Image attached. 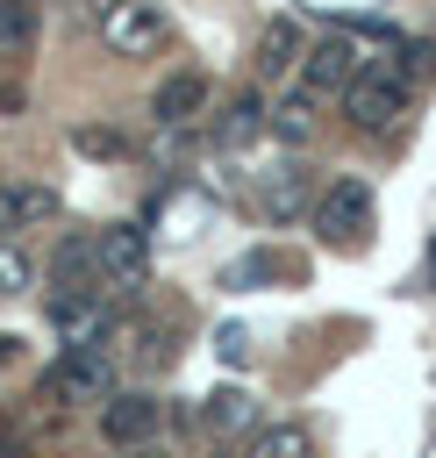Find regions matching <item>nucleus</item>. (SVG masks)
<instances>
[{
  "label": "nucleus",
  "mask_w": 436,
  "mask_h": 458,
  "mask_svg": "<svg viewBox=\"0 0 436 458\" xmlns=\"http://www.w3.org/2000/svg\"><path fill=\"white\" fill-rule=\"evenodd\" d=\"M114 394V358L107 344H64V358L43 372V401L79 408V401H107Z\"/></svg>",
  "instance_id": "obj_2"
},
{
  "label": "nucleus",
  "mask_w": 436,
  "mask_h": 458,
  "mask_svg": "<svg viewBox=\"0 0 436 458\" xmlns=\"http://www.w3.org/2000/svg\"><path fill=\"white\" fill-rule=\"evenodd\" d=\"M71 143H79V150H93V157H114V150H122V136H107V129H79Z\"/></svg>",
  "instance_id": "obj_23"
},
{
  "label": "nucleus",
  "mask_w": 436,
  "mask_h": 458,
  "mask_svg": "<svg viewBox=\"0 0 436 458\" xmlns=\"http://www.w3.org/2000/svg\"><path fill=\"white\" fill-rule=\"evenodd\" d=\"M314 229L329 243H365V229H372V186L365 179H329L322 200H314Z\"/></svg>",
  "instance_id": "obj_7"
},
{
  "label": "nucleus",
  "mask_w": 436,
  "mask_h": 458,
  "mask_svg": "<svg viewBox=\"0 0 436 458\" xmlns=\"http://www.w3.org/2000/svg\"><path fill=\"white\" fill-rule=\"evenodd\" d=\"M157 422H164V401L157 394H143V386H114L107 401H100V437L114 444V451H143L150 437H157Z\"/></svg>",
  "instance_id": "obj_5"
},
{
  "label": "nucleus",
  "mask_w": 436,
  "mask_h": 458,
  "mask_svg": "<svg viewBox=\"0 0 436 458\" xmlns=\"http://www.w3.org/2000/svg\"><path fill=\"white\" fill-rule=\"evenodd\" d=\"M272 272H279V258H272V250H243V258L222 272V286H229V293H250V286H264Z\"/></svg>",
  "instance_id": "obj_19"
},
{
  "label": "nucleus",
  "mask_w": 436,
  "mask_h": 458,
  "mask_svg": "<svg viewBox=\"0 0 436 458\" xmlns=\"http://www.w3.org/2000/svg\"><path fill=\"white\" fill-rule=\"evenodd\" d=\"M21 286H29V250L21 243H0V301L21 293Z\"/></svg>",
  "instance_id": "obj_21"
},
{
  "label": "nucleus",
  "mask_w": 436,
  "mask_h": 458,
  "mask_svg": "<svg viewBox=\"0 0 436 458\" xmlns=\"http://www.w3.org/2000/svg\"><path fill=\"white\" fill-rule=\"evenodd\" d=\"M50 215H57L50 186H7L0 193V229H29V222H50Z\"/></svg>",
  "instance_id": "obj_14"
},
{
  "label": "nucleus",
  "mask_w": 436,
  "mask_h": 458,
  "mask_svg": "<svg viewBox=\"0 0 436 458\" xmlns=\"http://www.w3.org/2000/svg\"><path fill=\"white\" fill-rule=\"evenodd\" d=\"M214 351H222L229 365H243V358H250V329H236V322H229V329H214Z\"/></svg>",
  "instance_id": "obj_22"
},
{
  "label": "nucleus",
  "mask_w": 436,
  "mask_h": 458,
  "mask_svg": "<svg viewBox=\"0 0 436 458\" xmlns=\"http://www.w3.org/2000/svg\"><path fill=\"white\" fill-rule=\"evenodd\" d=\"M250 415H257V408H250V394H243V386H214V394L200 401V422H207L214 437H229V429H250Z\"/></svg>",
  "instance_id": "obj_16"
},
{
  "label": "nucleus",
  "mask_w": 436,
  "mask_h": 458,
  "mask_svg": "<svg viewBox=\"0 0 436 458\" xmlns=\"http://www.w3.org/2000/svg\"><path fill=\"white\" fill-rule=\"evenodd\" d=\"M93 265H100V293H129L150 279V236L136 222H114V229H93Z\"/></svg>",
  "instance_id": "obj_4"
},
{
  "label": "nucleus",
  "mask_w": 436,
  "mask_h": 458,
  "mask_svg": "<svg viewBox=\"0 0 436 458\" xmlns=\"http://www.w3.org/2000/svg\"><path fill=\"white\" fill-rule=\"evenodd\" d=\"M50 322L64 344H100L107 336V293H50Z\"/></svg>",
  "instance_id": "obj_10"
},
{
  "label": "nucleus",
  "mask_w": 436,
  "mask_h": 458,
  "mask_svg": "<svg viewBox=\"0 0 436 458\" xmlns=\"http://www.w3.org/2000/svg\"><path fill=\"white\" fill-rule=\"evenodd\" d=\"M214 150H243V143H257L264 136V93L257 86H243V93H229V107L214 114Z\"/></svg>",
  "instance_id": "obj_9"
},
{
  "label": "nucleus",
  "mask_w": 436,
  "mask_h": 458,
  "mask_svg": "<svg viewBox=\"0 0 436 458\" xmlns=\"http://www.w3.org/2000/svg\"><path fill=\"white\" fill-rule=\"evenodd\" d=\"M264 215L272 222H293V215H307V165H272L264 172Z\"/></svg>",
  "instance_id": "obj_12"
},
{
  "label": "nucleus",
  "mask_w": 436,
  "mask_h": 458,
  "mask_svg": "<svg viewBox=\"0 0 436 458\" xmlns=\"http://www.w3.org/2000/svg\"><path fill=\"white\" fill-rule=\"evenodd\" d=\"M50 286L57 293H100V265H93V236H64L50 250Z\"/></svg>",
  "instance_id": "obj_11"
},
{
  "label": "nucleus",
  "mask_w": 436,
  "mask_h": 458,
  "mask_svg": "<svg viewBox=\"0 0 436 458\" xmlns=\"http://www.w3.org/2000/svg\"><path fill=\"white\" fill-rule=\"evenodd\" d=\"M300 64V29L279 14V21H264V36H257V79H286Z\"/></svg>",
  "instance_id": "obj_13"
},
{
  "label": "nucleus",
  "mask_w": 436,
  "mask_h": 458,
  "mask_svg": "<svg viewBox=\"0 0 436 458\" xmlns=\"http://www.w3.org/2000/svg\"><path fill=\"white\" fill-rule=\"evenodd\" d=\"M314 107H322V100H307V93H293V100H279V107H264V129H272L279 143H293V150H300V143L314 136Z\"/></svg>",
  "instance_id": "obj_15"
},
{
  "label": "nucleus",
  "mask_w": 436,
  "mask_h": 458,
  "mask_svg": "<svg viewBox=\"0 0 436 458\" xmlns=\"http://www.w3.org/2000/svg\"><path fill=\"white\" fill-rule=\"evenodd\" d=\"M14 7H36V0H14Z\"/></svg>",
  "instance_id": "obj_25"
},
{
  "label": "nucleus",
  "mask_w": 436,
  "mask_h": 458,
  "mask_svg": "<svg viewBox=\"0 0 436 458\" xmlns=\"http://www.w3.org/2000/svg\"><path fill=\"white\" fill-rule=\"evenodd\" d=\"M407 100H415V79H407L393 57H365L357 79L343 86V122L365 129V136H386V129L407 114Z\"/></svg>",
  "instance_id": "obj_1"
},
{
  "label": "nucleus",
  "mask_w": 436,
  "mask_h": 458,
  "mask_svg": "<svg viewBox=\"0 0 436 458\" xmlns=\"http://www.w3.org/2000/svg\"><path fill=\"white\" fill-rule=\"evenodd\" d=\"M393 50H400V57H393V64H400V72H407V79H436V43H422V36H400V43H393Z\"/></svg>",
  "instance_id": "obj_20"
},
{
  "label": "nucleus",
  "mask_w": 436,
  "mask_h": 458,
  "mask_svg": "<svg viewBox=\"0 0 436 458\" xmlns=\"http://www.w3.org/2000/svg\"><path fill=\"white\" fill-rule=\"evenodd\" d=\"M7 358H14V336H0V365H7Z\"/></svg>",
  "instance_id": "obj_24"
},
{
  "label": "nucleus",
  "mask_w": 436,
  "mask_h": 458,
  "mask_svg": "<svg viewBox=\"0 0 436 458\" xmlns=\"http://www.w3.org/2000/svg\"><path fill=\"white\" fill-rule=\"evenodd\" d=\"M357 64H365V57H357V43L329 29L322 43H307V50H300V93H307V100H329V93L343 100V86L357 79Z\"/></svg>",
  "instance_id": "obj_6"
},
{
  "label": "nucleus",
  "mask_w": 436,
  "mask_h": 458,
  "mask_svg": "<svg viewBox=\"0 0 436 458\" xmlns=\"http://www.w3.org/2000/svg\"><path fill=\"white\" fill-rule=\"evenodd\" d=\"M36 43V7H14V0H0V57H21Z\"/></svg>",
  "instance_id": "obj_18"
},
{
  "label": "nucleus",
  "mask_w": 436,
  "mask_h": 458,
  "mask_svg": "<svg viewBox=\"0 0 436 458\" xmlns=\"http://www.w3.org/2000/svg\"><path fill=\"white\" fill-rule=\"evenodd\" d=\"M250 458H314V444H307L300 422H272V429L250 437Z\"/></svg>",
  "instance_id": "obj_17"
},
{
  "label": "nucleus",
  "mask_w": 436,
  "mask_h": 458,
  "mask_svg": "<svg viewBox=\"0 0 436 458\" xmlns=\"http://www.w3.org/2000/svg\"><path fill=\"white\" fill-rule=\"evenodd\" d=\"M172 36V14L157 0H100V43L114 57H150Z\"/></svg>",
  "instance_id": "obj_3"
},
{
  "label": "nucleus",
  "mask_w": 436,
  "mask_h": 458,
  "mask_svg": "<svg viewBox=\"0 0 436 458\" xmlns=\"http://www.w3.org/2000/svg\"><path fill=\"white\" fill-rule=\"evenodd\" d=\"M207 72H172L157 93H150V122L157 129H193V114H207Z\"/></svg>",
  "instance_id": "obj_8"
}]
</instances>
